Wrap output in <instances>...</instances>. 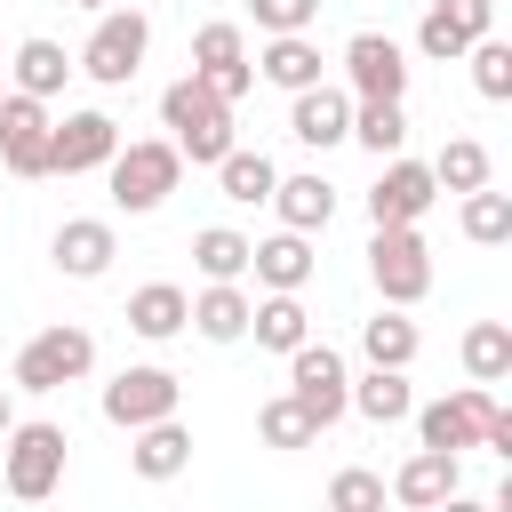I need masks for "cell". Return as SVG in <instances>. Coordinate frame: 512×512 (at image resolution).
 Wrapping results in <instances>:
<instances>
[{
    "mask_svg": "<svg viewBox=\"0 0 512 512\" xmlns=\"http://www.w3.org/2000/svg\"><path fill=\"white\" fill-rule=\"evenodd\" d=\"M160 128H168V144H176L192 168H216V160L232 152V104H224V96H208L192 72L160 88Z\"/></svg>",
    "mask_w": 512,
    "mask_h": 512,
    "instance_id": "cell-1",
    "label": "cell"
},
{
    "mask_svg": "<svg viewBox=\"0 0 512 512\" xmlns=\"http://www.w3.org/2000/svg\"><path fill=\"white\" fill-rule=\"evenodd\" d=\"M64 464H72L64 424H8V440H0V480H8V496L48 504V496L64 488Z\"/></svg>",
    "mask_w": 512,
    "mask_h": 512,
    "instance_id": "cell-2",
    "label": "cell"
},
{
    "mask_svg": "<svg viewBox=\"0 0 512 512\" xmlns=\"http://www.w3.org/2000/svg\"><path fill=\"white\" fill-rule=\"evenodd\" d=\"M144 56H152V16L144 8H104L96 32H88V48L72 56V72H88L96 88H128L144 72Z\"/></svg>",
    "mask_w": 512,
    "mask_h": 512,
    "instance_id": "cell-3",
    "label": "cell"
},
{
    "mask_svg": "<svg viewBox=\"0 0 512 512\" xmlns=\"http://www.w3.org/2000/svg\"><path fill=\"white\" fill-rule=\"evenodd\" d=\"M104 176H112V208H120V216H152V208L176 192L184 152H176L168 136H144V144H120V152L104 160Z\"/></svg>",
    "mask_w": 512,
    "mask_h": 512,
    "instance_id": "cell-4",
    "label": "cell"
},
{
    "mask_svg": "<svg viewBox=\"0 0 512 512\" xmlns=\"http://www.w3.org/2000/svg\"><path fill=\"white\" fill-rule=\"evenodd\" d=\"M368 280H376V296L392 312L424 304L432 296V248H424V232L416 224H376L368 232Z\"/></svg>",
    "mask_w": 512,
    "mask_h": 512,
    "instance_id": "cell-5",
    "label": "cell"
},
{
    "mask_svg": "<svg viewBox=\"0 0 512 512\" xmlns=\"http://www.w3.org/2000/svg\"><path fill=\"white\" fill-rule=\"evenodd\" d=\"M96 368V336L80 328V320H56V328H40L24 352H16V392H64V384H80Z\"/></svg>",
    "mask_w": 512,
    "mask_h": 512,
    "instance_id": "cell-6",
    "label": "cell"
},
{
    "mask_svg": "<svg viewBox=\"0 0 512 512\" xmlns=\"http://www.w3.org/2000/svg\"><path fill=\"white\" fill-rule=\"evenodd\" d=\"M344 96L352 104H400L408 96V48L392 32H352L344 40Z\"/></svg>",
    "mask_w": 512,
    "mask_h": 512,
    "instance_id": "cell-7",
    "label": "cell"
},
{
    "mask_svg": "<svg viewBox=\"0 0 512 512\" xmlns=\"http://www.w3.org/2000/svg\"><path fill=\"white\" fill-rule=\"evenodd\" d=\"M344 392H352V376H344V352L304 336V344L288 352V400H296V408H304V416L328 432V424L344 416Z\"/></svg>",
    "mask_w": 512,
    "mask_h": 512,
    "instance_id": "cell-8",
    "label": "cell"
},
{
    "mask_svg": "<svg viewBox=\"0 0 512 512\" xmlns=\"http://www.w3.org/2000/svg\"><path fill=\"white\" fill-rule=\"evenodd\" d=\"M176 408H184V384H176L160 360L120 368V376L104 384V424H120V432H144V424H160V416H176Z\"/></svg>",
    "mask_w": 512,
    "mask_h": 512,
    "instance_id": "cell-9",
    "label": "cell"
},
{
    "mask_svg": "<svg viewBox=\"0 0 512 512\" xmlns=\"http://www.w3.org/2000/svg\"><path fill=\"white\" fill-rule=\"evenodd\" d=\"M408 416H416V448L464 456V448H480V432H488V416H496V392H488V384H464V392H448V400H432V408H408Z\"/></svg>",
    "mask_w": 512,
    "mask_h": 512,
    "instance_id": "cell-10",
    "label": "cell"
},
{
    "mask_svg": "<svg viewBox=\"0 0 512 512\" xmlns=\"http://www.w3.org/2000/svg\"><path fill=\"white\" fill-rule=\"evenodd\" d=\"M192 80H200L208 96H224V104H240V96L256 88V64H248L240 24H200V32H192Z\"/></svg>",
    "mask_w": 512,
    "mask_h": 512,
    "instance_id": "cell-11",
    "label": "cell"
},
{
    "mask_svg": "<svg viewBox=\"0 0 512 512\" xmlns=\"http://www.w3.org/2000/svg\"><path fill=\"white\" fill-rule=\"evenodd\" d=\"M120 152V120L112 112H64L48 128V176H88Z\"/></svg>",
    "mask_w": 512,
    "mask_h": 512,
    "instance_id": "cell-12",
    "label": "cell"
},
{
    "mask_svg": "<svg viewBox=\"0 0 512 512\" xmlns=\"http://www.w3.org/2000/svg\"><path fill=\"white\" fill-rule=\"evenodd\" d=\"M496 32V0H432L424 8V24H416V56H432V64H456L472 40H488Z\"/></svg>",
    "mask_w": 512,
    "mask_h": 512,
    "instance_id": "cell-13",
    "label": "cell"
},
{
    "mask_svg": "<svg viewBox=\"0 0 512 512\" xmlns=\"http://www.w3.org/2000/svg\"><path fill=\"white\" fill-rule=\"evenodd\" d=\"M48 104L40 96H0V168L8 176H48Z\"/></svg>",
    "mask_w": 512,
    "mask_h": 512,
    "instance_id": "cell-14",
    "label": "cell"
},
{
    "mask_svg": "<svg viewBox=\"0 0 512 512\" xmlns=\"http://www.w3.org/2000/svg\"><path fill=\"white\" fill-rule=\"evenodd\" d=\"M432 200H440L432 168H424V160H408V152H392V160H384V176L368 184V224H416Z\"/></svg>",
    "mask_w": 512,
    "mask_h": 512,
    "instance_id": "cell-15",
    "label": "cell"
},
{
    "mask_svg": "<svg viewBox=\"0 0 512 512\" xmlns=\"http://www.w3.org/2000/svg\"><path fill=\"white\" fill-rule=\"evenodd\" d=\"M288 136H296V144H312V152L352 144V96H344V88H328V80L296 88V104H288Z\"/></svg>",
    "mask_w": 512,
    "mask_h": 512,
    "instance_id": "cell-16",
    "label": "cell"
},
{
    "mask_svg": "<svg viewBox=\"0 0 512 512\" xmlns=\"http://www.w3.org/2000/svg\"><path fill=\"white\" fill-rule=\"evenodd\" d=\"M48 256H56V272H64V280H104V272H112V256H120V240H112V224H104V216H64V224H56V240H48Z\"/></svg>",
    "mask_w": 512,
    "mask_h": 512,
    "instance_id": "cell-17",
    "label": "cell"
},
{
    "mask_svg": "<svg viewBox=\"0 0 512 512\" xmlns=\"http://www.w3.org/2000/svg\"><path fill=\"white\" fill-rule=\"evenodd\" d=\"M456 488H464V464H456L448 448H416V456L392 472V488H384V496H392L400 512H432V504H440V496H456Z\"/></svg>",
    "mask_w": 512,
    "mask_h": 512,
    "instance_id": "cell-18",
    "label": "cell"
},
{
    "mask_svg": "<svg viewBox=\"0 0 512 512\" xmlns=\"http://www.w3.org/2000/svg\"><path fill=\"white\" fill-rule=\"evenodd\" d=\"M312 240L304 232H272V240H248V272L264 280V296H304V280H312Z\"/></svg>",
    "mask_w": 512,
    "mask_h": 512,
    "instance_id": "cell-19",
    "label": "cell"
},
{
    "mask_svg": "<svg viewBox=\"0 0 512 512\" xmlns=\"http://www.w3.org/2000/svg\"><path fill=\"white\" fill-rule=\"evenodd\" d=\"M128 472H136V480H184V472H192V432H184V416H160V424L128 432Z\"/></svg>",
    "mask_w": 512,
    "mask_h": 512,
    "instance_id": "cell-20",
    "label": "cell"
},
{
    "mask_svg": "<svg viewBox=\"0 0 512 512\" xmlns=\"http://www.w3.org/2000/svg\"><path fill=\"white\" fill-rule=\"evenodd\" d=\"M272 208H280V232H328V216H336V184L312 168V176H280L272 184Z\"/></svg>",
    "mask_w": 512,
    "mask_h": 512,
    "instance_id": "cell-21",
    "label": "cell"
},
{
    "mask_svg": "<svg viewBox=\"0 0 512 512\" xmlns=\"http://www.w3.org/2000/svg\"><path fill=\"white\" fill-rule=\"evenodd\" d=\"M248 312H256V304H248V288H240V280H208V288L192 296L184 328H200L208 344H240V336H248Z\"/></svg>",
    "mask_w": 512,
    "mask_h": 512,
    "instance_id": "cell-22",
    "label": "cell"
},
{
    "mask_svg": "<svg viewBox=\"0 0 512 512\" xmlns=\"http://www.w3.org/2000/svg\"><path fill=\"white\" fill-rule=\"evenodd\" d=\"M320 64H328V56H320V40H312V32H272V40H264V56H256V80H272V88H288V96H296V88H312V80H320Z\"/></svg>",
    "mask_w": 512,
    "mask_h": 512,
    "instance_id": "cell-23",
    "label": "cell"
},
{
    "mask_svg": "<svg viewBox=\"0 0 512 512\" xmlns=\"http://www.w3.org/2000/svg\"><path fill=\"white\" fill-rule=\"evenodd\" d=\"M184 312H192V296H184L176 280H144V288L128 296V328H136L144 344H168V336H184Z\"/></svg>",
    "mask_w": 512,
    "mask_h": 512,
    "instance_id": "cell-24",
    "label": "cell"
},
{
    "mask_svg": "<svg viewBox=\"0 0 512 512\" xmlns=\"http://www.w3.org/2000/svg\"><path fill=\"white\" fill-rule=\"evenodd\" d=\"M64 80H72L64 40H24V48H16V64H8V88H16V96H40V104H48Z\"/></svg>",
    "mask_w": 512,
    "mask_h": 512,
    "instance_id": "cell-25",
    "label": "cell"
},
{
    "mask_svg": "<svg viewBox=\"0 0 512 512\" xmlns=\"http://www.w3.org/2000/svg\"><path fill=\"white\" fill-rule=\"evenodd\" d=\"M216 184H224V200H232V208H264V200H272V184H280V168H272V152L232 144V152L216 160Z\"/></svg>",
    "mask_w": 512,
    "mask_h": 512,
    "instance_id": "cell-26",
    "label": "cell"
},
{
    "mask_svg": "<svg viewBox=\"0 0 512 512\" xmlns=\"http://www.w3.org/2000/svg\"><path fill=\"white\" fill-rule=\"evenodd\" d=\"M360 352H368V368H408L416 352H424V336H416V320L408 312H376V320H360Z\"/></svg>",
    "mask_w": 512,
    "mask_h": 512,
    "instance_id": "cell-27",
    "label": "cell"
},
{
    "mask_svg": "<svg viewBox=\"0 0 512 512\" xmlns=\"http://www.w3.org/2000/svg\"><path fill=\"white\" fill-rule=\"evenodd\" d=\"M344 408H360L368 424H400V416L416 408V392H408V368H368V376L344 392Z\"/></svg>",
    "mask_w": 512,
    "mask_h": 512,
    "instance_id": "cell-28",
    "label": "cell"
},
{
    "mask_svg": "<svg viewBox=\"0 0 512 512\" xmlns=\"http://www.w3.org/2000/svg\"><path fill=\"white\" fill-rule=\"evenodd\" d=\"M248 336H256L264 352H296V344L312 336V312H304V296H264V304L248 312Z\"/></svg>",
    "mask_w": 512,
    "mask_h": 512,
    "instance_id": "cell-29",
    "label": "cell"
},
{
    "mask_svg": "<svg viewBox=\"0 0 512 512\" xmlns=\"http://www.w3.org/2000/svg\"><path fill=\"white\" fill-rule=\"evenodd\" d=\"M464 376L488 384V392L512 376V328H504V320H472V328H464Z\"/></svg>",
    "mask_w": 512,
    "mask_h": 512,
    "instance_id": "cell-30",
    "label": "cell"
},
{
    "mask_svg": "<svg viewBox=\"0 0 512 512\" xmlns=\"http://www.w3.org/2000/svg\"><path fill=\"white\" fill-rule=\"evenodd\" d=\"M424 168H432V184H440V192H456V200H464V192H480V184H488V144H480V136H448V144H440V160H424Z\"/></svg>",
    "mask_w": 512,
    "mask_h": 512,
    "instance_id": "cell-31",
    "label": "cell"
},
{
    "mask_svg": "<svg viewBox=\"0 0 512 512\" xmlns=\"http://www.w3.org/2000/svg\"><path fill=\"white\" fill-rule=\"evenodd\" d=\"M192 264H200V280H248V232L200 224L192 232Z\"/></svg>",
    "mask_w": 512,
    "mask_h": 512,
    "instance_id": "cell-32",
    "label": "cell"
},
{
    "mask_svg": "<svg viewBox=\"0 0 512 512\" xmlns=\"http://www.w3.org/2000/svg\"><path fill=\"white\" fill-rule=\"evenodd\" d=\"M352 144H368L376 160H392L408 144V104H352Z\"/></svg>",
    "mask_w": 512,
    "mask_h": 512,
    "instance_id": "cell-33",
    "label": "cell"
},
{
    "mask_svg": "<svg viewBox=\"0 0 512 512\" xmlns=\"http://www.w3.org/2000/svg\"><path fill=\"white\" fill-rule=\"evenodd\" d=\"M464 240L472 248H504L512 240V192H464Z\"/></svg>",
    "mask_w": 512,
    "mask_h": 512,
    "instance_id": "cell-34",
    "label": "cell"
},
{
    "mask_svg": "<svg viewBox=\"0 0 512 512\" xmlns=\"http://www.w3.org/2000/svg\"><path fill=\"white\" fill-rule=\"evenodd\" d=\"M256 440H264V448H312V440H320V424L280 392V400H264V408H256Z\"/></svg>",
    "mask_w": 512,
    "mask_h": 512,
    "instance_id": "cell-35",
    "label": "cell"
},
{
    "mask_svg": "<svg viewBox=\"0 0 512 512\" xmlns=\"http://www.w3.org/2000/svg\"><path fill=\"white\" fill-rule=\"evenodd\" d=\"M464 56H472V88H480L488 104H504V96H512V40L488 32V40H472Z\"/></svg>",
    "mask_w": 512,
    "mask_h": 512,
    "instance_id": "cell-36",
    "label": "cell"
},
{
    "mask_svg": "<svg viewBox=\"0 0 512 512\" xmlns=\"http://www.w3.org/2000/svg\"><path fill=\"white\" fill-rule=\"evenodd\" d=\"M392 496H384V472H368V464H344L336 480H328V512H384Z\"/></svg>",
    "mask_w": 512,
    "mask_h": 512,
    "instance_id": "cell-37",
    "label": "cell"
},
{
    "mask_svg": "<svg viewBox=\"0 0 512 512\" xmlns=\"http://www.w3.org/2000/svg\"><path fill=\"white\" fill-rule=\"evenodd\" d=\"M248 16H256L264 40H272V32H312V24H320V0H248Z\"/></svg>",
    "mask_w": 512,
    "mask_h": 512,
    "instance_id": "cell-38",
    "label": "cell"
},
{
    "mask_svg": "<svg viewBox=\"0 0 512 512\" xmlns=\"http://www.w3.org/2000/svg\"><path fill=\"white\" fill-rule=\"evenodd\" d=\"M432 512H496V504H480V496H464V488H456V496H440Z\"/></svg>",
    "mask_w": 512,
    "mask_h": 512,
    "instance_id": "cell-39",
    "label": "cell"
},
{
    "mask_svg": "<svg viewBox=\"0 0 512 512\" xmlns=\"http://www.w3.org/2000/svg\"><path fill=\"white\" fill-rule=\"evenodd\" d=\"M8 424H16V408H8V384H0V440H8Z\"/></svg>",
    "mask_w": 512,
    "mask_h": 512,
    "instance_id": "cell-40",
    "label": "cell"
},
{
    "mask_svg": "<svg viewBox=\"0 0 512 512\" xmlns=\"http://www.w3.org/2000/svg\"><path fill=\"white\" fill-rule=\"evenodd\" d=\"M72 8H88V16H104V8H112V0H72Z\"/></svg>",
    "mask_w": 512,
    "mask_h": 512,
    "instance_id": "cell-41",
    "label": "cell"
},
{
    "mask_svg": "<svg viewBox=\"0 0 512 512\" xmlns=\"http://www.w3.org/2000/svg\"><path fill=\"white\" fill-rule=\"evenodd\" d=\"M0 96H8V88H0Z\"/></svg>",
    "mask_w": 512,
    "mask_h": 512,
    "instance_id": "cell-42",
    "label": "cell"
}]
</instances>
